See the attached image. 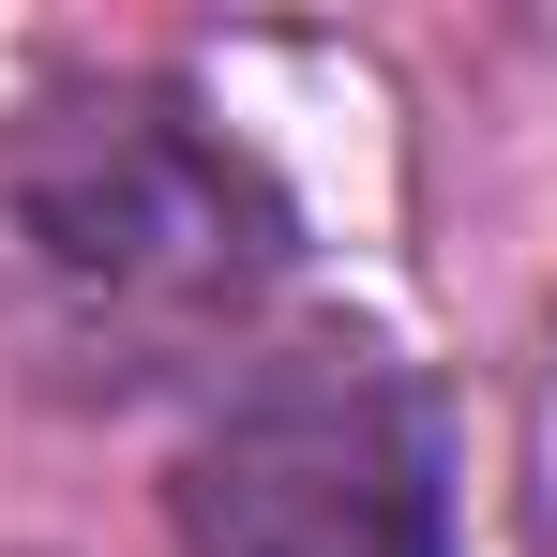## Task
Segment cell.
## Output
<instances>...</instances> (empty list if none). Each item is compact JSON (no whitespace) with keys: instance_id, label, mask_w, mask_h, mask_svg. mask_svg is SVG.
I'll return each instance as SVG.
<instances>
[{"instance_id":"obj_1","label":"cell","mask_w":557,"mask_h":557,"mask_svg":"<svg viewBox=\"0 0 557 557\" xmlns=\"http://www.w3.org/2000/svg\"><path fill=\"white\" fill-rule=\"evenodd\" d=\"M286 286V196L182 91L106 76L0 121V317L76 392H166L226 362Z\"/></svg>"},{"instance_id":"obj_2","label":"cell","mask_w":557,"mask_h":557,"mask_svg":"<svg viewBox=\"0 0 557 557\" xmlns=\"http://www.w3.org/2000/svg\"><path fill=\"white\" fill-rule=\"evenodd\" d=\"M182 557H453V453L376 347H257L182 437Z\"/></svg>"}]
</instances>
